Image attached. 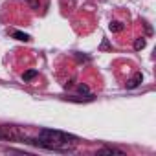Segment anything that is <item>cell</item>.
Masks as SVG:
<instances>
[{
  "instance_id": "cell-10",
  "label": "cell",
  "mask_w": 156,
  "mask_h": 156,
  "mask_svg": "<svg viewBox=\"0 0 156 156\" xmlns=\"http://www.w3.org/2000/svg\"><path fill=\"white\" fill-rule=\"evenodd\" d=\"M26 2H30V6L33 9H39V0H26Z\"/></svg>"
},
{
  "instance_id": "cell-3",
  "label": "cell",
  "mask_w": 156,
  "mask_h": 156,
  "mask_svg": "<svg viewBox=\"0 0 156 156\" xmlns=\"http://www.w3.org/2000/svg\"><path fill=\"white\" fill-rule=\"evenodd\" d=\"M141 81H143V73L141 72H138V73H134L130 79L127 81V88L129 90H132V88H138L140 85H141Z\"/></svg>"
},
{
  "instance_id": "cell-7",
  "label": "cell",
  "mask_w": 156,
  "mask_h": 156,
  "mask_svg": "<svg viewBox=\"0 0 156 156\" xmlns=\"http://www.w3.org/2000/svg\"><path fill=\"white\" fill-rule=\"evenodd\" d=\"M37 75H39V72H37V70H28V72H24V73H22V81H26V83H28V81L35 79Z\"/></svg>"
},
{
  "instance_id": "cell-5",
  "label": "cell",
  "mask_w": 156,
  "mask_h": 156,
  "mask_svg": "<svg viewBox=\"0 0 156 156\" xmlns=\"http://www.w3.org/2000/svg\"><path fill=\"white\" fill-rule=\"evenodd\" d=\"M11 37H13V39H17V41H22V42H28V41H31V37H30L28 33H24V31H19V30L11 31Z\"/></svg>"
},
{
  "instance_id": "cell-4",
  "label": "cell",
  "mask_w": 156,
  "mask_h": 156,
  "mask_svg": "<svg viewBox=\"0 0 156 156\" xmlns=\"http://www.w3.org/2000/svg\"><path fill=\"white\" fill-rule=\"evenodd\" d=\"M98 154H99V156H105V154H108V156H112V154L125 156V152H123V151H119V149H116V147H103V149H99V151H98Z\"/></svg>"
},
{
  "instance_id": "cell-6",
  "label": "cell",
  "mask_w": 156,
  "mask_h": 156,
  "mask_svg": "<svg viewBox=\"0 0 156 156\" xmlns=\"http://www.w3.org/2000/svg\"><path fill=\"white\" fill-rule=\"evenodd\" d=\"M108 28H110V31H112V33H119V31H123L125 24H123V22H119V20H112Z\"/></svg>"
},
{
  "instance_id": "cell-1",
  "label": "cell",
  "mask_w": 156,
  "mask_h": 156,
  "mask_svg": "<svg viewBox=\"0 0 156 156\" xmlns=\"http://www.w3.org/2000/svg\"><path fill=\"white\" fill-rule=\"evenodd\" d=\"M0 140L2 141H19V143H26L28 134L15 127V125H0Z\"/></svg>"
},
{
  "instance_id": "cell-2",
  "label": "cell",
  "mask_w": 156,
  "mask_h": 156,
  "mask_svg": "<svg viewBox=\"0 0 156 156\" xmlns=\"http://www.w3.org/2000/svg\"><path fill=\"white\" fill-rule=\"evenodd\" d=\"M42 138H48L51 141H57V143H73L77 141V138L73 134H68V132H61V130H51V129H42L41 134Z\"/></svg>"
},
{
  "instance_id": "cell-9",
  "label": "cell",
  "mask_w": 156,
  "mask_h": 156,
  "mask_svg": "<svg viewBox=\"0 0 156 156\" xmlns=\"http://www.w3.org/2000/svg\"><path fill=\"white\" fill-rule=\"evenodd\" d=\"M77 92H79V94H85V96H88V94H90L87 85H79V87H77Z\"/></svg>"
},
{
  "instance_id": "cell-8",
  "label": "cell",
  "mask_w": 156,
  "mask_h": 156,
  "mask_svg": "<svg viewBox=\"0 0 156 156\" xmlns=\"http://www.w3.org/2000/svg\"><path fill=\"white\" fill-rule=\"evenodd\" d=\"M145 46H147V41H145L143 37H140V39H136V41H134V50H136V51L143 50Z\"/></svg>"
}]
</instances>
